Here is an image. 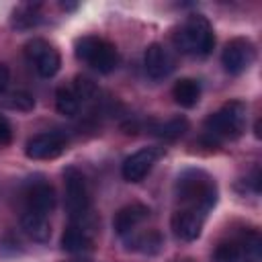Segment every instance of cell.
<instances>
[{
    "instance_id": "obj_14",
    "label": "cell",
    "mask_w": 262,
    "mask_h": 262,
    "mask_svg": "<svg viewBox=\"0 0 262 262\" xmlns=\"http://www.w3.org/2000/svg\"><path fill=\"white\" fill-rule=\"evenodd\" d=\"M94 246L92 229L86 221H72L61 233V248L70 254H86Z\"/></svg>"
},
{
    "instance_id": "obj_16",
    "label": "cell",
    "mask_w": 262,
    "mask_h": 262,
    "mask_svg": "<svg viewBox=\"0 0 262 262\" xmlns=\"http://www.w3.org/2000/svg\"><path fill=\"white\" fill-rule=\"evenodd\" d=\"M20 229L25 231L27 237H31L33 242L45 244L51 237V223L45 215H37L31 211H23L20 215Z\"/></svg>"
},
{
    "instance_id": "obj_15",
    "label": "cell",
    "mask_w": 262,
    "mask_h": 262,
    "mask_svg": "<svg viewBox=\"0 0 262 262\" xmlns=\"http://www.w3.org/2000/svg\"><path fill=\"white\" fill-rule=\"evenodd\" d=\"M149 217V207L141 205V203H133V205H127L123 209L117 211L115 219H113V227L117 231V235L121 237H127L135 231L137 225H141L145 219Z\"/></svg>"
},
{
    "instance_id": "obj_25",
    "label": "cell",
    "mask_w": 262,
    "mask_h": 262,
    "mask_svg": "<svg viewBox=\"0 0 262 262\" xmlns=\"http://www.w3.org/2000/svg\"><path fill=\"white\" fill-rule=\"evenodd\" d=\"M72 262H84V260H72Z\"/></svg>"
},
{
    "instance_id": "obj_23",
    "label": "cell",
    "mask_w": 262,
    "mask_h": 262,
    "mask_svg": "<svg viewBox=\"0 0 262 262\" xmlns=\"http://www.w3.org/2000/svg\"><path fill=\"white\" fill-rule=\"evenodd\" d=\"M12 141V127L10 121L0 113V147H6Z\"/></svg>"
},
{
    "instance_id": "obj_10",
    "label": "cell",
    "mask_w": 262,
    "mask_h": 262,
    "mask_svg": "<svg viewBox=\"0 0 262 262\" xmlns=\"http://www.w3.org/2000/svg\"><path fill=\"white\" fill-rule=\"evenodd\" d=\"M164 156V147H141L137 151H133L129 158H125L123 166H121V174L127 182H141L151 168L158 164V160Z\"/></svg>"
},
{
    "instance_id": "obj_20",
    "label": "cell",
    "mask_w": 262,
    "mask_h": 262,
    "mask_svg": "<svg viewBox=\"0 0 262 262\" xmlns=\"http://www.w3.org/2000/svg\"><path fill=\"white\" fill-rule=\"evenodd\" d=\"M0 104L10 108V111H20V113H29L35 108V98L29 92L23 90H14V92H4L0 94Z\"/></svg>"
},
{
    "instance_id": "obj_19",
    "label": "cell",
    "mask_w": 262,
    "mask_h": 262,
    "mask_svg": "<svg viewBox=\"0 0 262 262\" xmlns=\"http://www.w3.org/2000/svg\"><path fill=\"white\" fill-rule=\"evenodd\" d=\"M55 108L63 117H76L82 108V100L78 98L72 86H61L55 92Z\"/></svg>"
},
{
    "instance_id": "obj_6",
    "label": "cell",
    "mask_w": 262,
    "mask_h": 262,
    "mask_svg": "<svg viewBox=\"0 0 262 262\" xmlns=\"http://www.w3.org/2000/svg\"><path fill=\"white\" fill-rule=\"evenodd\" d=\"M63 188H66V211L72 221H86L90 217V190L86 176L76 166L63 170Z\"/></svg>"
},
{
    "instance_id": "obj_8",
    "label": "cell",
    "mask_w": 262,
    "mask_h": 262,
    "mask_svg": "<svg viewBox=\"0 0 262 262\" xmlns=\"http://www.w3.org/2000/svg\"><path fill=\"white\" fill-rule=\"evenodd\" d=\"M256 59V47L250 39L246 37H235L225 43L223 53H221V63L223 70L231 76L244 74Z\"/></svg>"
},
{
    "instance_id": "obj_24",
    "label": "cell",
    "mask_w": 262,
    "mask_h": 262,
    "mask_svg": "<svg viewBox=\"0 0 262 262\" xmlns=\"http://www.w3.org/2000/svg\"><path fill=\"white\" fill-rule=\"evenodd\" d=\"M8 82H10V72H8V68L4 63H0V94L6 92Z\"/></svg>"
},
{
    "instance_id": "obj_12",
    "label": "cell",
    "mask_w": 262,
    "mask_h": 262,
    "mask_svg": "<svg viewBox=\"0 0 262 262\" xmlns=\"http://www.w3.org/2000/svg\"><path fill=\"white\" fill-rule=\"evenodd\" d=\"M143 66H145V72L151 80H164L174 72L176 61H174V55L170 53L168 47H164L162 43H151L145 49Z\"/></svg>"
},
{
    "instance_id": "obj_7",
    "label": "cell",
    "mask_w": 262,
    "mask_h": 262,
    "mask_svg": "<svg viewBox=\"0 0 262 262\" xmlns=\"http://www.w3.org/2000/svg\"><path fill=\"white\" fill-rule=\"evenodd\" d=\"M25 55H27V61L35 68V72L41 78H53L59 72V66H61L59 51L45 39H39V37L31 39L25 45Z\"/></svg>"
},
{
    "instance_id": "obj_11",
    "label": "cell",
    "mask_w": 262,
    "mask_h": 262,
    "mask_svg": "<svg viewBox=\"0 0 262 262\" xmlns=\"http://www.w3.org/2000/svg\"><path fill=\"white\" fill-rule=\"evenodd\" d=\"M25 211H31V213H37V215H49L53 209H55V190L53 186L45 180V178H35L27 184L25 192Z\"/></svg>"
},
{
    "instance_id": "obj_9",
    "label": "cell",
    "mask_w": 262,
    "mask_h": 262,
    "mask_svg": "<svg viewBox=\"0 0 262 262\" xmlns=\"http://www.w3.org/2000/svg\"><path fill=\"white\" fill-rule=\"evenodd\" d=\"M66 147H68V137L61 131H43L27 141L25 154L31 160H55L66 151Z\"/></svg>"
},
{
    "instance_id": "obj_13",
    "label": "cell",
    "mask_w": 262,
    "mask_h": 262,
    "mask_svg": "<svg viewBox=\"0 0 262 262\" xmlns=\"http://www.w3.org/2000/svg\"><path fill=\"white\" fill-rule=\"evenodd\" d=\"M205 215L196 213V211H190V209H176L172 213V219H170V227H172V233L180 239V242H194L201 231H203V225H205Z\"/></svg>"
},
{
    "instance_id": "obj_22",
    "label": "cell",
    "mask_w": 262,
    "mask_h": 262,
    "mask_svg": "<svg viewBox=\"0 0 262 262\" xmlns=\"http://www.w3.org/2000/svg\"><path fill=\"white\" fill-rule=\"evenodd\" d=\"M160 246H162V237L158 231H147V233H141L137 237H131V248L139 250V252L154 254L160 250Z\"/></svg>"
},
{
    "instance_id": "obj_1",
    "label": "cell",
    "mask_w": 262,
    "mask_h": 262,
    "mask_svg": "<svg viewBox=\"0 0 262 262\" xmlns=\"http://www.w3.org/2000/svg\"><path fill=\"white\" fill-rule=\"evenodd\" d=\"M174 194L178 201V209H190L207 217L217 205L219 190L209 172L201 168H186L176 178Z\"/></svg>"
},
{
    "instance_id": "obj_4",
    "label": "cell",
    "mask_w": 262,
    "mask_h": 262,
    "mask_svg": "<svg viewBox=\"0 0 262 262\" xmlns=\"http://www.w3.org/2000/svg\"><path fill=\"white\" fill-rule=\"evenodd\" d=\"M262 237L256 229L239 231L223 242L213 252V262H260Z\"/></svg>"
},
{
    "instance_id": "obj_2",
    "label": "cell",
    "mask_w": 262,
    "mask_h": 262,
    "mask_svg": "<svg viewBox=\"0 0 262 262\" xmlns=\"http://www.w3.org/2000/svg\"><path fill=\"white\" fill-rule=\"evenodd\" d=\"M248 106L244 100H229L215 113H211L203 123V141L207 145H219L223 141H233L246 131Z\"/></svg>"
},
{
    "instance_id": "obj_18",
    "label": "cell",
    "mask_w": 262,
    "mask_h": 262,
    "mask_svg": "<svg viewBox=\"0 0 262 262\" xmlns=\"http://www.w3.org/2000/svg\"><path fill=\"white\" fill-rule=\"evenodd\" d=\"M41 4L39 2H29V4H20L14 12H12V27L18 29V31H27V29H33L41 23Z\"/></svg>"
},
{
    "instance_id": "obj_5",
    "label": "cell",
    "mask_w": 262,
    "mask_h": 262,
    "mask_svg": "<svg viewBox=\"0 0 262 262\" xmlns=\"http://www.w3.org/2000/svg\"><path fill=\"white\" fill-rule=\"evenodd\" d=\"M76 57L100 74H111L119 66L117 47L96 35H84L76 41Z\"/></svg>"
},
{
    "instance_id": "obj_17",
    "label": "cell",
    "mask_w": 262,
    "mask_h": 262,
    "mask_svg": "<svg viewBox=\"0 0 262 262\" xmlns=\"http://www.w3.org/2000/svg\"><path fill=\"white\" fill-rule=\"evenodd\" d=\"M172 96L182 108H192L201 100V84L194 78H180L172 88Z\"/></svg>"
},
{
    "instance_id": "obj_21",
    "label": "cell",
    "mask_w": 262,
    "mask_h": 262,
    "mask_svg": "<svg viewBox=\"0 0 262 262\" xmlns=\"http://www.w3.org/2000/svg\"><path fill=\"white\" fill-rule=\"evenodd\" d=\"M186 129H188V121H186L184 117H176V119H170V121L164 123V125H158V127L154 129V133H156L158 137H162L164 141H174V139H178Z\"/></svg>"
},
{
    "instance_id": "obj_3",
    "label": "cell",
    "mask_w": 262,
    "mask_h": 262,
    "mask_svg": "<svg viewBox=\"0 0 262 262\" xmlns=\"http://www.w3.org/2000/svg\"><path fill=\"white\" fill-rule=\"evenodd\" d=\"M176 49L184 55L207 57L215 47V33L203 14H190L172 37Z\"/></svg>"
}]
</instances>
